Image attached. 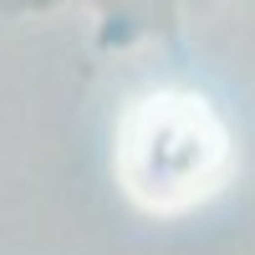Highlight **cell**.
Masks as SVG:
<instances>
[{"instance_id": "1", "label": "cell", "mask_w": 255, "mask_h": 255, "mask_svg": "<svg viewBox=\"0 0 255 255\" xmlns=\"http://www.w3.org/2000/svg\"><path fill=\"white\" fill-rule=\"evenodd\" d=\"M225 163V143L204 108L158 102L133 123L128 138V179L153 204H189L204 194Z\"/></svg>"}]
</instances>
